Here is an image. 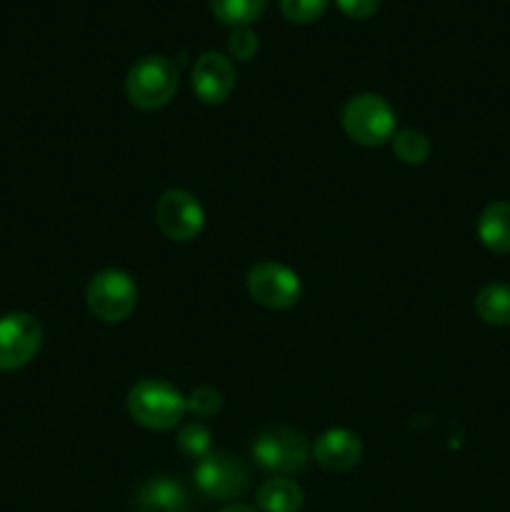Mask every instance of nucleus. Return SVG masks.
<instances>
[{
	"mask_svg": "<svg viewBox=\"0 0 510 512\" xmlns=\"http://www.w3.org/2000/svg\"><path fill=\"white\" fill-rule=\"evenodd\" d=\"M125 408H128L133 423H138L145 430H155V433L173 430L175 425H180L183 415L188 413L185 395L175 385L158 378L138 380L128 390Z\"/></svg>",
	"mask_w": 510,
	"mask_h": 512,
	"instance_id": "1",
	"label": "nucleus"
},
{
	"mask_svg": "<svg viewBox=\"0 0 510 512\" xmlns=\"http://www.w3.org/2000/svg\"><path fill=\"white\" fill-rule=\"evenodd\" d=\"M343 130L353 143L363 145V148H378L393 140L395 130V110L383 95L378 93H360L345 103L343 115Z\"/></svg>",
	"mask_w": 510,
	"mask_h": 512,
	"instance_id": "2",
	"label": "nucleus"
},
{
	"mask_svg": "<svg viewBox=\"0 0 510 512\" xmlns=\"http://www.w3.org/2000/svg\"><path fill=\"white\" fill-rule=\"evenodd\" d=\"M178 90V68L165 55H145L125 78V95L138 110H160Z\"/></svg>",
	"mask_w": 510,
	"mask_h": 512,
	"instance_id": "3",
	"label": "nucleus"
},
{
	"mask_svg": "<svg viewBox=\"0 0 510 512\" xmlns=\"http://www.w3.org/2000/svg\"><path fill=\"white\" fill-rule=\"evenodd\" d=\"M85 303L90 313L103 323H123L138 305V285L125 270H100L90 278Z\"/></svg>",
	"mask_w": 510,
	"mask_h": 512,
	"instance_id": "4",
	"label": "nucleus"
},
{
	"mask_svg": "<svg viewBox=\"0 0 510 512\" xmlns=\"http://www.w3.org/2000/svg\"><path fill=\"white\" fill-rule=\"evenodd\" d=\"M253 460L273 475H290L305 468L310 458L308 440L290 428H270L253 440Z\"/></svg>",
	"mask_w": 510,
	"mask_h": 512,
	"instance_id": "5",
	"label": "nucleus"
},
{
	"mask_svg": "<svg viewBox=\"0 0 510 512\" xmlns=\"http://www.w3.org/2000/svg\"><path fill=\"white\" fill-rule=\"evenodd\" d=\"M248 293L258 305L268 310H290L303 295L298 273L275 260L253 265L248 270Z\"/></svg>",
	"mask_w": 510,
	"mask_h": 512,
	"instance_id": "6",
	"label": "nucleus"
},
{
	"mask_svg": "<svg viewBox=\"0 0 510 512\" xmlns=\"http://www.w3.org/2000/svg\"><path fill=\"white\" fill-rule=\"evenodd\" d=\"M155 223L165 238L175 243H190L203 230L205 210L193 193L170 188L155 203Z\"/></svg>",
	"mask_w": 510,
	"mask_h": 512,
	"instance_id": "7",
	"label": "nucleus"
},
{
	"mask_svg": "<svg viewBox=\"0 0 510 512\" xmlns=\"http://www.w3.org/2000/svg\"><path fill=\"white\" fill-rule=\"evenodd\" d=\"M193 480L200 493L210 500H233L245 493L250 483L248 468L228 453H210L195 460Z\"/></svg>",
	"mask_w": 510,
	"mask_h": 512,
	"instance_id": "8",
	"label": "nucleus"
},
{
	"mask_svg": "<svg viewBox=\"0 0 510 512\" xmlns=\"http://www.w3.org/2000/svg\"><path fill=\"white\" fill-rule=\"evenodd\" d=\"M43 328L30 313H8L0 318V370H20L38 355Z\"/></svg>",
	"mask_w": 510,
	"mask_h": 512,
	"instance_id": "9",
	"label": "nucleus"
},
{
	"mask_svg": "<svg viewBox=\"0 0 510 512\" xmlns=\"http://www.w3.org/2000/svg\"><path fill=\"white\" fill-rule=\"evenodd\" d=\"M190 83H193V90L200 103L220 105L235 90V68L230 58H225L223 53L208 50V53H203L195 60Z\"/></svg>",
	"mask_w": 510,
	"mask_h": 512,
	"instance_id": "10",
	"label": "nucleus"
},
{
	"mask_svg": "<svg viewBox=\"0 0 510 512\" xmlns=\"http://www.w3.org/2000/svg\"><path fill=\"white\" fill-rule=\"evenodd\" d=\"M315 463L330 473H345L355 468L363 458V443L358 435L348 428H330L320 435L310 448Z\"/></svg>",
	"mask_w": 510,
	"mask_h": 512,
	"instance_id": "11",
	"label": "nucleus"
},
{
	"mask_svg": "<svg viewBox=\"0 0 510 512\" xmlns=\"http://www.w3.org/2000/svg\"><path fill=\"white\" fill-rule=\"evenodd\" d=\"M133 512H188V493L178 480L160 475L140 485Z\"/></svg>",
	"mask_w": 510,
	"mask_h": 512,
	"instance_id": "12",
	"label": "nucleus"
},
{
	"mask_svg": "<svg viewBox=\"0 0 510 512\" xmlns=\"http://www.w3.org/2000/svg\"><path fill=\"white\" fill-rule=\"evenodd\" d=\"M478 240L485 250L495 255L510 253V203L495 200L485 205L478 218Z\"/></svg>",
	"mask_w": 510,
	"mask_h": 512,
	"instance_id": "13",
	"label": "nucleus"
},
{
	"mask_svg": "<svg viewBox=\"0 0 510 512\" xmlns=\"http://www.w3.org/2000/svg\"><path fill=\"white\" fill-rule=\"evenodd\" d=\"M303 500L300 485L288 478H273L260 485L258 490L260 512H300Z\"/></svg>",
	"mask_w": 510,
	"mask_h": 512,
	"instance_id": "14",
	"label": "nucleus"
},
{
	"mask_svg": "<svg viewBox=\"0 0 510 512\" xmlns=\"http://www.w3.org/2000/svg\"><path fill=\"white\" fill-rule=\"evenodd\" d=\"M475 313L488 325H510V285L490 283L475 295Z\"/></svg>",
	"mask_w": 510,
	"mask_h": 512,
	"instance_id": "15",
	"label": "nucleus"
},
{
	"mask_svg": "<svg viewBox=\"0 0 510 512\" xmlns=\"http://www.w3.org/2000/svg\"><path fill=\"white\" fill-rule=\"evenodd\" d=\"M215 18L228 28H250L260 18L268 0H208Z\"/></svg>",
	"mask_w": 510,
	"mask_h": 512,
	"instance_id": "16",
	"label": "nucleus"
},
{
	"mask_svg": "<svg viewBox=\"0 0 510 512\" xmlns=\"http://www.w3.org/2000/svg\"><path fill=\"white\" fill-rule=\"evenodd\" d=\"M393 153L405 165H423L430 158L428 135L415 128L398 130L393 135Z\"/></svg>",
	"mask_w": 510,
	"mask_h": 512,
	"instance_id": "17",
	"label": "nucleus"
},
{
	"mask_svg": "<svg viewBox=\"0 0 510 512\" xmlns=\"http://www.w3.org/2000/svg\"><path fill=\"white\" fill-rule=\"evenodd\" d=\"M175 445H178V450L183 455L200 460L205 458V455L213 453V433H210L200 420H193V423H185L183 428L178 430Z\"/></svg>",
	"mask_w": 510,
	"mask_h": 512,
	"instance_id": "18",
	"label": "nucleus"
},
{
	"mask_svg": "<svg viewBox=\"0 0 510 512\" xmlns=\"http://www.w3.org/2000/svg\"><path fill=\"white\" fill-rule=\"evenodd\" d=\"M330 0H280V13L285 15V20L298 25L315 23L318 18H323L325 10H328Z\"/></svg>",
	"mask_w": 510,
	"mask_h": 512,
	"instance_id": "19",
	"label": "nucleus"
},
{
	"mask_svg": "<svg viewBox=\"0 0 510 512\" xmlns=\"http://www.w3.org/2000/svg\"><path fill=\"white\" fill-rule=\"evenodd\" d=\"M185 408L195 418H215L223 410V395H220V390L210 388V385H200L193 393L185 395Z\"/></svg>",
	"mask_w": 510,
	"mask_h": 512,
	"instance_id": "20",
	"label": "nucleus"
},
{
	"mask_svg": "<svg viewBox=\"0 0 510 512\" xmlns=\"http://www.w3.org/2000/svg\"><path fill=\"white\" fill-rule=\"evenodd\" d=\"M258 35L250 28H233L228 35V50L235 60L240 63H248L258 53Z\"/></svg>",
	"mask_w": 510,
	"mask_h": 512,
	"instance_id": "21",
	"label": "nucleus"
},
{
	"mask_svg": "<svg viewBox=\"0 0 510 512\" xmlns=\"http://www.w3.org/2000/svg\"><path fill=\"white\" fill-rule=\"evenodd\" d=\"M335 3H338V8L343 10L348 18L365 20V18H370L375 10H378L380 0H335Z\"/></svg>",
	"mask_w": 510,
	"mask_h": 512,
	"instance_id": "22",
	"label": "nucleus"
},
{
	"mask_svg": "<svg viewBox=\"0 0 510 512\" xmlns=\"http://www.w3.org/2000/svg\"><path fill=\"white\" fill-rule=\"evenodd\" d=\"M220 512H258V510L250 508V505H230V508H223Z\"/></svg>",
	"mask_w": 510,
	"mask_h": 512,
	"instance_id": "23",
	"label": "nucleus"
}]
</instances>
